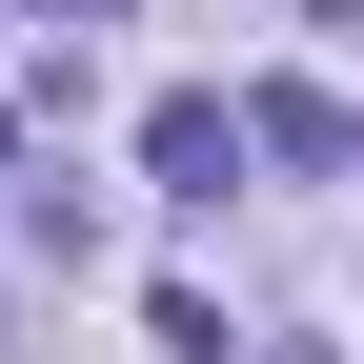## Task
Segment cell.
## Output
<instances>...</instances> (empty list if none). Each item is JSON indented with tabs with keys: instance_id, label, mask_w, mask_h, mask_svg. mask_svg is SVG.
I'll use <instances>...</instances> for the list:
<instances>
[{
	"instance_id": "1",
	"label": "cell",
	"mask_w": 364,
	"mask_h": 364,
	"mask_svg": "<svg viewBox=\"0 0 364 364\" xmlns=\"http://www.w3.org/2000/svg\"><path fill=\"white\" fill-rule=\"evenodd\" d=\"M243 142H263V122L203 102V81H182V102H142V182H162V203H223V182H243Z\"/></svg>"
},
{
	"instance_id": "2",
	"label": "cell",
	"mask_w": 364,
	"mask_h": 364,
	"mask_svg": "<svg viewBox=\"0 0 364 364\" xmlns=\"http://www.w3.org/2000/svg\"><path fill=\"white\" fill-rule=\"evenodd\" d=\"M243 122H263V142H284V162H364V122L324 102V81H263V102H243Z\"/></svg>"
},
{
	"instance_id": "3",
	"label": "cell",
	"mask_w": 364,
	"mask_h": 364,
	"mask_svg": "<svg viewBox=\"0 0 364 364\" xmlns=\"http://www.w3.org/2000/svg\"><path fill=\"white\" fill-rule=\"evenodd\" d=\"M41 21H122V0H41Z\"/></svg>"
},
{
	"instance_id": "4",
	"label": "cell",
	"mask_w": 364,
	"mask_h": 364,
	"mask_svg": "<svg viewBox=\"0 0 364 364\" xmlns=\"http://www.w3.org/2000/svg\"><path fill=\"white\" fill-rule=\"evenodd\" d=\"M0 162H21V122H0Z\"/></svg>"
}]
</instances>
